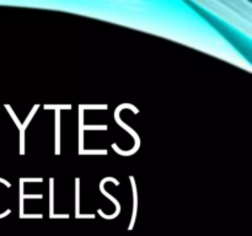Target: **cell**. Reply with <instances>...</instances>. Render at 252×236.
Wrapping results in <instances>:
<instances>
[{
    "instance_id": "4fadbf2b",
    "label": "cell",
    "mask_w": 252,
    "mask_h": 236,
    "mask_svg": "<svg viewBox=\"0 0 252 236\" xmlns=\"http://www.w3.org/2000/svg\"><path fill=\"white\" fill-rule=\"evenodd\" d=\"M43 181V178H41V177H38V178H27V177H22V178H20V182H22V183H25V182H42Z\"/></svg>"
},
{
    "instance_id": "52a82bcc",
    "label": "cell",
    "mask_w": 252,
    "mask_h": 236,
    "mask_svg": "<svg viewBox=\"0 0 252 236\" xmlns=\"http://www.w3.org/2000/svg\"><path fill=\"white\" fill-rule=\"evenodd\" d=\"M57 155L61 154V111H56V149Z\"/></svg>"
},
{
    "instance_id": "3957f363",
    "label": "cell",
    "mask_w": 252,
    "mask_h": 236,
    "mask_svg": "<svg viewBox=\"0 0 252 236\" xmlns=\"http://www.w3.org/2000/svg\"><path fill=\"white\" fill-rule=\"evenodd\" d=\"M54 178H49V218L68 219L69 214H54Z\"/></svg>"
},
{
    "instance_id": "30bf717a",
    "label": "cell",
    "mask_w": 252,
    "mask_h": 236,
    "mask_svg": "<svg viewBox=\"0 0 252 236\" xmlns=\"http://www.w3.org/2000/svg\"><path fill=\"white\" fill-rule=\"evenodd\" d=\"M79 108L81 110H107V105H79Z\"/></svg>"
},
{
    "instance_id": "8fae6325",
    "label": "cell",
    "mask_w": 252,
    "mask_h": 236,
    "mask_svg": "<svg viewBox=\"0 0 252 236\" xmlns=\"http://www.w3.org/2000/svg\"><path fill=\"white\" fill-rule=\"evenodd\" d=\"M44 110H71V105H44Z\"/></svg>"
},
{
    "instance_id": "7c38bea8",
    "label": "cell",
    "mask_w": 252,
    "mask_h": 236,
    "mask_svg": "<svg viewBox=\"0 0 252 236\" xmlns=\"http://www.w3.org/2000/svg\"><path fill=\"white\" fill-rule=\"evenodd\" d=\"M80 155H107V150H81Z\"/></svg>"
},
{
    "instance_id": "9c48e42d",
    "label": "cell",
    "mask_w": 252,
    "mask_h": 236,
    "mask_svg": "<svg viewBox=\"0 0 252 236\" xmlns=\"http://www.w3.org/2000/svg\"><path fill=\"white\" fill-rule=\"evenodd\" d=\"M79 183H80V179L76 178L75 179V218L79 219V216H80V206H79V204H80V197H79V193H80V188H79Z\"/></svg>"
},
{
    "instance_id": "ba28073f",
    "label": "cell",
    "mask_w": 252,
    "mask_h": 236,
    "mask_svg": "<svg viewBox=\"0 0 252 236\" xmlns=\"http://www.w3.org/2000/svg\"><path fill=\"white\" fill-rule=\"evenodd\" d=\"M79 128L83 130H107V125H85L84 124V111L79 108Z\"/></svg>"
},
{
    "instance_id": "5b68a950",
    "label": "cell",
    "mask_w": 252,
    "mask_h": 236,
    "mask_svg": "<svg viewBox=\"0 0 252 236\" xmlns=\"http://www.w3.org/2000/svg\"><path fill=\"white\" fill-rule=\"evenodd\" d=\"M130 183H132V191H133V214H132V220L129 224V230H132L134 226L135 218H137V210H138V192H137V184H135V179L133 176H129Z\"/></svg>"
},
{
    "instance_id": "7a4b0ae2",
    "label": "cell",
    "mask_w": 252,
    "mask_h": 236,
    "mask_svg": "<svg viewBox=\"0 0 252 236\" xmlns=\"http://www.w3.org/2000/svg\"><path fill=\"white\" fill-rule=\"evenodd\" d=\"M106 182H113V183H115L116 186H120V181H118V179H116L115 177H105V178L101 179V182H100V191H101V193H102L105 197H107V198L110 199V201L112 202L113 204H115V206H116V213H113L112 215H106V214H103V211L101 210V209H98L97 213L100 214V215L102 216L103 219H107V220H110V219H116V218H117L118 214L121 213V204H120V202H118L117 199L115 198V197L111 196V194L108 193V192L106 191L105 188H103V184H105Z\"/></svg>"
},
{
    "instance_id": "8992f818",
    "label": "cell",
    "mask_w": 252,
    "mask_h": 236,
    "mask_svg": "<svg viewBox=\"0 0 252 236\" xmlns=\"http://www.w3.org/2000/svg\"><path fill=\"white\" fill-rule=\"evenodd\" d=\"M42 194H25L24 183L20 182V216L24 215V201L25 199H42Z\"/></svg>"
},
{
    "instance_id": "6da1fadb",
    "label": "cell",
    "mask_w": 252,
    "mask_h": 236,
    "mask_svg": "<svg viewBox=\"0 0 252 236\" xmlns=\"http://www.w3.org/2000/svg\"><path fill=\"white\" fill-rule=\"evenodd\" d=\"M123 108H129V110L133 111V112H134V113H139V110H138V108L135 107L134 105H130V103H122V105H120L117 108H116V110H115V115H113V116H115L116 123H117L118 125H121V127H122L125 130H127V132L129 133V134L132 135L133 138H134V140H135L134 149L138 150V149H139V147H140L139 135H138V133L135 132L134 129H132V128H130L129 125L126 124L125 122H122V119H121V118H120V113H121V111L123 110Z\"/></svg>"
},
{
    "instance_id": "277c9868",
    "label": "cell",
    "mask_w": 252,
    "mask_h": 236,
    "mask_svg": "<svg viewBox=\"0 0 252 236\" xmlns=\"http://www.w3.org/2000/svg\"><path fill=\"white\" fill-rule=\"evenodd\" d=\"M39 108V105H34L33 108H32V111L30 112L29 117L26 118V120L24 122V124H22V129L21 132H20V154L24 155L25 154V130H26L27 125H29V123L31 122V119L33 118L34 113L37 112V110Z\"/></svg>"
}]
</instances>
